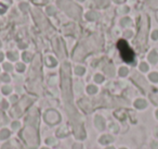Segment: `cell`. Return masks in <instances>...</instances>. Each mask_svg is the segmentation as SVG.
Here are the masks:
<instances>
[{
	"mask_svg": "<svg viewBox=\"0 0 158 149\" xmlns=\"http://www.w3.org/2000/svg\"><path fill=\"white\" fill-rule=\"evenodd\" d=\"M118 48H119V51H120V54H121V57L122 59L126 62H132L133 58H134V54H133V51L130 49V47L128 46L125 40H120L118 43Z\"/></svg>",
	"mask_w": 158,
	"mask_h": 149,
	"instance_id": "obj_1",
	"label": "cell"
},
{
	"mask_svg": "<svg viewBox=\"0 0 158 149\" xmlns=\"http://www.w3.org/2000/svg\"><path fill=\"white\" fill-rule=\"evenodd\" d=\"M95 124H96V126L99 128H102V127L104 126V120L101 117H95Z\"/></svg>",
	"mask_w": 158,
	"mask_h": 149,
	"instance_id": "obj_2",
	"label": "cell"
},
{
	"mask_svg": "<svg viewBox=\"0 0 158 149\" xmlns=\"http://www.w3.org/2000/svg\"><path fill=\"white\" fill-rule=\"evenodd\" d=\"M10 135V132L8 130H2L1 133H0V139H4V138H8Z\"/></svg>",
	"mask_w": 158,
	"mask_h": 149,
	"instance_id": "obj_3",
	"label": "cell"
},
{
	"mask_svg": "<svg viewBox=\"0 0 158 149\" xmlns=\"http://www.w3.org/2000/svg\"><path fill=\"white\" fill-rule=\"evenodd\" d=\"M19 126V123H14L13 124V127H14V128H15V127H17Z\"/></svg>",
	"mask_w": 158,
	"mask_h": 149,
	"instance_id": "obj_4",
	"label": "cell"
},
{
	"mask_svg": "<svg viewBox=\"0 0 158 149\" xmlns=\"http://www.w3.org/2000/svg\"><path fill=\"white\" fill-rule=\"evenodd\" d=\"M44 149H46V148H44Z\"/></svg>",
	"mask_w": 158,
	"mask_h": 149,
	"instance_id": "obj_5",
	"label": "cell"
}]
</instances>
